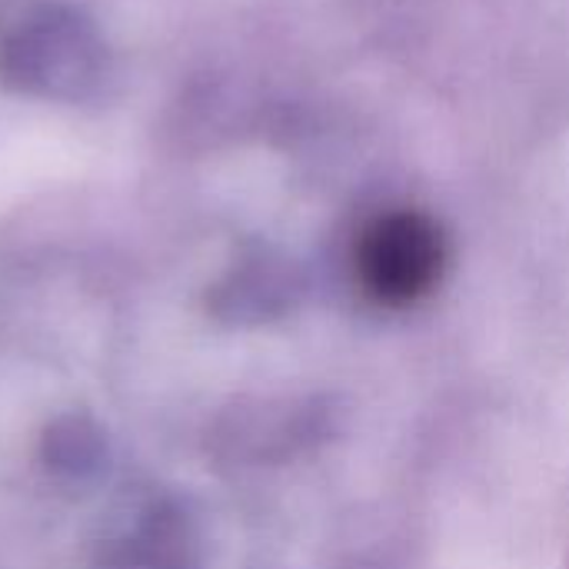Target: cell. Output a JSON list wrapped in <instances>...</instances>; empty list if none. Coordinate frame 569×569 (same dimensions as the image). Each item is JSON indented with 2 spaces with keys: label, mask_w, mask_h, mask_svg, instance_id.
Wrapping results in <instances>:
<instances>
[{
  "label": "cell",
  "mask_w": 569,
  "mask_h": 569,
  "mask_svg": "<svg viewBox=\"0 0 569 569\" xmlns=\"http://www.w3.org/2000/svg\"><path fill=\"white\" fill-rule=\"evenodd\" d=\"M360 270L367 287L383 300H413L440 270V237L417 213H390L377 220L360 243Z\"/></svg>",
  "instance_id": "obj_1"
}]
</instances>
